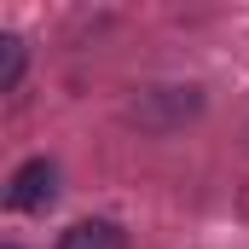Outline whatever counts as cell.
Wrapping results in <instances>:
<instances>
[{"instance_id":"5","label":"cell","mask_w":249,"mask_h":249,"mask_svg":"<svg viewBox=\"0 0 249 249\" xmlns=\"http://www.w3.org/2000/svg\"><path fill=\"white\" fill-rule=\"evenodd\" d=\"M0 249H18V244H0Z\"/></svg>"},{"instance_id":"4","label":"cell","mask_w":249,"mask_h":249,"mask_svg":"<svg viewBox=\"0 0 249 249\" xmlns=\"http://www.w3.org/2000/svg\"><path fill=\"white\" fill-rule=\"evenodd\" d=\"M23 64H29V47H23V35H0V93H12L18 81H23Z\"/></svg>"},{"instance_id":"3","label":"cell","mask_w":249,"mask_h":249,"mask_svg":"<svg viewBox=\"0 0 249 249\" xmlns=\"http://www.w3.org/2000/svg\"><path fill=\"white\" fill-rule=\"evenodd\" d=\"M58 249H127V232L116 220H105V214H87V220L58 232Z\"/></svg>"},{"instance_id":"1","label":"cell","mask_w":249,"mask_h":249,"mask_svg":"<svg viewBox=\"0 0 249 249\" xmlns=\"http://www.w3.org/2000/svg\"><path fill=\"white\" fill-rule=\"evenodd\" d=\"M197 116H203V87H191V81H157L127 99V122L139 133H174Z\"/></svg>"},{"instance_id":"2","label":"cell","mask_w":249,"mask_h":249,"mask_svg":"<svg viewBox=\"0 0 249 249\" xmlns=\"http://www.w3.org/2000/svg\"><path fill=\"white\" fill-rule=\"evenodd\" d=\"M58 203V162L53 157H29L12 168V186H6V209L18 214H47Z\"/></svg>"}]
</instances>
